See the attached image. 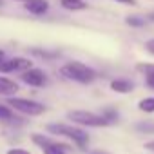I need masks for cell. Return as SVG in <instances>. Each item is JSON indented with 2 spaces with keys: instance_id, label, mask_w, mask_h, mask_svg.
Instances as JSON below:
<instances>
[{
  "instance_id": "obj_13",
  "label": "cell",
  "mask_w": 154,
  "mask_h": 154,
  "mask_svg": "<svg viewBox=\"0 0 154 154\" xmlns=\"http://www.w3.org/2000/svg\"><path fill=\"white\" fill-rule=\"evenodd\" d=\"M138 107H140V111H143V112H154V96L143 98V100L138 103Z\"/></svg>"
},
{
  "instance_id": "obj_1",
  "label": "cell",
  "mask_w": 154,
  "mask_h": 154,
  "mask_svg": "<svg viewBox=\"0 0 154 154\" xmlns=\"http://www.w3.org/2000/svg\"><path fill=\"white\" fill-rule=\"evenodd\" d=\"M60 74L67 80L78 82V84H91L96 78V71L82 62H67L60 67Z\"/></svg>"
},
{
  "instance_id": "obj_12",
  "label": "cell",
  "mask_w": 154,
  "mask_h": 154,
  "mask_svg": "<svg viewBox=\"0 0 154 154\" xmlns=\"http://www.w3.org/2000/svg\"><path fill=\"white\" fill-rule=\"evenodd\" d=\"M125 22L131 26V27H143L147 24V18L145 17H140V15H131L125 18Z\"/></svg>"
},
{
  "instance_id": "obj_23",
  "label": "cell",
  "mask_w": 154,
  "mask_h": 154,
  "mask_svg": "<svg viewBox=\"0 0 154 154\" xmlns=\"http://www.w3.org/2000/svg\"><path fill=\"white\" fill-rule=\"evenodd\" d=\"M145 149H147V150H154V141H149V143H145Z\"/></svg>"
},
{
  "instance_id": "obj_8",
  "label": "cell",
  "mask_w": 154,
  "mask_h": 154,
  "mask_svg": "<svg viewBox=\"0 0 154 154\" xmlns=\"http://www.w3.org/2000/svg\"><path fill=\"white\" fill-rule=\"evenodd\" d=\"M26 9L33 15H44L49 9V2L47 0H27L26 2Z\"/></svg>"
},
{
  "instance_id": "obj_5",
  "label": "cell",
  "mask_w": 154,
  "mask_h": 154,
  "mask_svg": "<svg viewBox=\"0 0 154 154\" xmlns=\"http://www.w3.org/2000/svg\"><path fill=\"white\" fill-rule=\"evenodd\" d=\"M8 105L22 114H27V116H40L44 114L45 107L35 100H27V98H8Z\"/></svg>"
},
{
  "instance_id": "obj_9",
  "label": "cell",
  "mask_w": 154,
  "mask_h": 154,
  "mask_svg": "<svg viewBox=\"0 0 154 154\" xmlns=\"http://www.w3.org/2000/svg\"><path fill=\"white\" fill-rule=\"evenodd\" d=\"M17 91H18V84H17V82L6 78V76H0V94L11 98Z\"/></svg>"
},
{
  "instance_id": "obj_6",
  "label": "cell",
  "mask_w": 154,
  "mask_h": 154,
  "mask_svg": "<svg viewBox=\"0 0 154 154\" xmlns=\"http://www.w3.org/2000/svg\"><path fill=\"white\" fill-rule=\"evenodd\" d=\"M22 82H26L31 87H44L47 84V76H45V72L42 69L31 67L29 71L22 72Z\"/></svg>"
},
{
  "instance_id": "obj_11",
  "label": "cell",
  "mask_w": 154,
  "mask_h": 154,
  "mask_svg": "<svg viewBox=\"0 0 154 154\" xmlns=\"http://www.w3.org/2000/svg\"><path fill=\"white\" fill-rule=\"evenodd\" d=\"M60 4L69 11H84V9H87V4L84 0H60Z\"/></svg>"
},
{
  "instance_id": "obj_25",
  "label": "cell",
  "mask_w": 154,
  "mask_h": 154,
  "mask_svg": "<svg viewBox=\"0 0 154 154\" xmlns=\"http://www.w3.org/2000/svg\"><path fill=\"white\" fill-rule=\"evenodd\" d=\"M18 2H24V4H26V2H27V0H18Z\"/></svg>"
},
{
  "instance_id": "obj_21",
  "label": "cell",
  "mask_w": 154,
  "mask_h": 154,
  "mask_svg": "<svg viewBox=\"0 0 154 154\" xmlns=\"http://www.w3.org/2000/svg\"><path fill=\"white\" fill-rule=\"evenodd\" d=\"M147 85L150 89H154V76H147Z\"/></svg>"
},
{
  "instance_id": "obj_14",
  "label": "cell",
  "mask_w": 154,
  "mask_h": 154,
  "mask_svg": "<svg viewBox=\"0 0 154 154\" xmlns=\"http://www.w3.org/2000/svg\"><path fill=\"white\" fill-rule=\"evenodd\" d=\"M136 131H138V132H143V134H154V123H152V122L136 123Z\"/></svg>"
},
{
  "instance_id": "obj_17",
  "label": "cell",
  "mask_w": 154,
  "mask_h": 154,
  "mask_svg": "<svg viewBox=\"0 0 154 154\" xmlns=\"http://www.w3.org/2000/svg\"><path fill=\"white\" fill-rule=\"evenodd\" d=\"M15 118V112L8 107V105H2L0 103V120H8V122H11Z\"/></svg>"
},
{
  "instance_id": "obj_24",
  "label": "cell",
  "mask_w": 154,
  "mask_h": 154,
  "mask_svg": "<svg viewBox=\"0 0 154 154\" xmlns=\"http://www.w3.org/2000/svg\"><path fill=\"white\" fill-rule=\"evenodd\" d=\"M149 18H150V20H154V13H152V15H149Z\"/></svg>"
},
{
  "instance_id": "obj_3",
  "label": "cell",
  "mask_w": 154,
  "mask_h": 154,
  "mask_svg": "<svg viewBox=\"0 0 154 154\" xmlns=\"http://www.w3.org/2000/svg\"><path fill=\"white\" fill-rule=\"evenodd\" d=\"M67 118L72 120L74 123L85 125V127H105V125H109L107 120L102 114H96V112H91V111H82V109L69 111L67 112Z\"/></svg>"
},
{
  "instance_id": "obj_4",
  "label": "cell",
  "mask_w": 154,
  "mask_h": 154,
  "mask_svg": "<svg viewBox=\"0 0 154 154\" xmlns=\"http://www.w3.org/2000/svg\"><path fill=\"white\" fill-rule=\"evenodd\" d=\"M31 140H33L35 145H38L44 150V154H69V150H71L69 145L60 143L54 138L45 136V134H33Z\"/></svg>"
},
{
  "instance_id": "obj_2",
  "label": "cell",
  "mask_w": 154,
  "mask_h": 154,
  "mask_svg": "<svg viewBox=\"0 0 154 154\" xmlns=\"http://www.w3.org/2000/svg\"><path fill=\"white\" fill-rule=\"evenodd\" d=\"M45 131L51 132V134H56V136L69 138L76 147H80V149H85L87 143H89V134L80 127H72V125H67V123H49L45 127Z\"/></svg>"
},
{
  "instance_id": "obj_26",
  "label": "cell",
  "mask_w": 154,
  "mask_h": 154,
  "mask_svg": "<svg viewBox=\"0 0 154 154\" xmlns=\"http://www.w3.org/2000/svg\"><path fill=\"white\" fill-rule=\"evenodd\" d=\"M94 154H105V152H94Z\"/></svg>"
},
{
  "instance_id": "obj_15",
  "label": "cell",
  "mask_w": 154,
  "mask_h": 154,
  "mask_svg": "<svg viewBox=\"0 0 154 154\" xmlns=\"http://www.w3.org/2000/svg\"><path fill=\"white\" fill-rule=\"evenodd\" d=\"M31 53L36 54V56H40V58H45V60H53V58L60 56V54L54 53V51H44V49H31Z\"/></svg>"
},
{
  "instance_id": "obj_18",
  "label": "cell",
  "mask_w": 154,
  "mask_h": 154,
  "mask_svg": "<svg viewBox=\"0 0 154 154\" xmlns=\"http://www.w3.org/2000/svg\"><path fill=\"white\" fill-rule=\"evenodd\" d=\"M6 154H31V152L26 150V149H20V147H13V149H9Z\"/></svg>"
},
{
  "instance_id": "obj_20",
  "label": "cell",
  "mask_w": 154,
  "mask_h": 154,
  "mask_svg": "<svg viewBox=\"0 0 154 154\" xmlns=\"http://www.w3.org/2000/svg\"><path fill=\"white\" fill-rule=\"evenodd\" d=\"M114 2H120V4H125V6H136V0H114Z\"/></svg>"
},
{
  "instance_id": "obj_22",
  "label": "cell",
  "mask_w": 154,
  "mask_h": 154,
  "mask_svg": "<svg viewBox=\"0 0 154 154\" xmlns=\"http://www.w3.org/2000/svg\"><path fill=\"white\" fill-rule=\"evenodd\" d=\"M4 62H6V53H4L2 49H0V65H2Z\"/></svg>"
},
{
  "instance_id": "obj_10",
  "label": "cell",
  "mask_w": 154,
  "mask_h": 154,
  "mask_svg": "<svg viewBox=\"0 0 154 154\" xmlns=\"http://www.w3.org/2000/svg\"><path fill=\"white\" fill-rule=\"evenodd\" d=\"M111 89L114 93H122V94H127L134 89V84L131 80H125V78H116L111 82Z\"/></svg>"
},
{
  "instance_id": "obj_7",
  "label": "cell",
  "mask_w": 154,
  "mask_h": 154,
  "mask_svg": "<svg viewBox=\"0 0 154 154\" xmlns=\"http://www.w3.org/2000/svg\"><path fill=\"white\" fill-rule=\"evenodd\" d=\"M31 67H33V62L27 58H11V60H6L0 65V72H15V71L26 72Z\"/></svg>"
},
{
  "instance_id": "obj_19",
  "label": "cell",
  "mask_w": 154,
  "mask_h": 154,
  "mask_svg": "<svg viewBox=\"0 0 154 154\" xmlns=\"http://www.w3.org/2000/svg\"><path fill=\"white\" fill-rule=\"evenodd\" d=\"M145 49H147L150 54H154V38H152V40H149V42L145 44Z\"/></svg>"
},
{
  "instance_id": "obj_16",
  "label": "cell",
  "mask_w": 154,
  "mask_h": 154,
  "mask_svg": "<svg viewBox=\"0 0 154 154\" xmlns=\"http://www.w3.org/2000/svg\"><path fill=\"white\" fill-rule=\"evenodd\" d=\"M102 116L107 120L109 125L114 123V122H118V112H116L114 109H103V111H102Z\"/></svg>"
}]
</instances>
